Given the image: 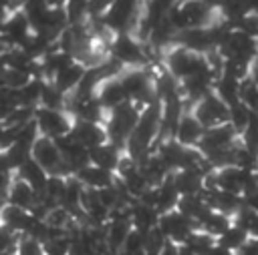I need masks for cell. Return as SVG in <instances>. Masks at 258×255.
<instances>
[{"mask_svg": "<svg viewBox=\"0 0 258 255\" xmlns=\"http://www.w3.org/2000/svg\"><path fill=\"white\" fill-rule=\"evenodd\" d=\"M14 255H44V243L30 235H20L14 247Z\"/></svg>", "mask_w": 258, "mask_h": 255, "instance_id": "d6a6232c", "label": "cell"}, {"mask_svg": "<svg viewBox=\"0 0 258 255\" xmlns=\"http://www.w3.org/2000/svg\"><path fill=\"white\" fill-rule=\"evenodd\" d=\"M250 78L258 84V60H254L252 62V68H250Z\"/></svg>", "mask_w": 258, "mask_h": 255, "instance_id": "b9f144b4", "label": "cell"}, {"mask_svg": "<svg viewBox=\"0 0 258 255\" xmlns=\"http://www.w3.org/2000/svg\"><path fill=\"white\" fill-rule=\"evenodd\" d=\"M67 102H69V94L62 92L58 86H54L50 80H46L44 88H42V94H40V100H38V106L67 110Z\"/></svg>", "mask_w": 258, "mask_h": 255, "instance_id": "83f0119b", "label": "cell"}, {"mask_svg": "<svg viewBox=\"0 0 258 255\" xmlns=\"http://www.w3.org/2000/svg\"><path fill=\"white\" fill-rule=\"evenodd\" d=\"M71 135H73L83 147H87V149H93V147H97V145L107 143V131H105V124H103V122H91V120L75 118V120H73Z\"/></svg>", "mask_w": 258, "mask_h": 255, "instance_id": "4fadbf2b", "label": "cell"}, {"mask_svg": "<svg viewBox=\"0 0 258 255\" xmlns=\"http://www.w3.org/2000/svg\"><path fill=\"white\" fill-rule=\"evenodd\" d=\"M73 120L75 118L69 110H56V108H44V106H36L34 110V122L38 133L50 139H58L71 133Z\"/></svg>", "mask_w": 258, "mask_h": 255, "instance_id": "5b68a950", "label": "cell"}, {"mask_svg": "<svg viewBox=\"0 0 258 255\" xmlns=\"http://www.w3.org/2000/svg\"><path fill=\"white\" fill-rule=\"evenodd\" d=\"M240 100L250 108V110H258V84L246 76L240 82Z\"/></svg>", "mask_w": 258, "mask_h": 255, "instance_id": "836d02e7", "label": "cell"}, {"mask_svg": "<svg viewBox=\"0 0 258 255\" xmlns=\"http://www.w3.org/2000/svg\"><path fill=\"white\" fill-rule=\"evenodd\" d=\"M18 233L10 231L8 227H4L0 223V253H14V247H16V241H18Z\"/></svg>", "mask_w": 258, "mask_h": 255, "instance_id": "e575fe53", "label": "cell"}, {"mask_svg": "<svg viewBox=\"0 0 258 255\" xmlns=\"http://www.w3.org/2000/svg\"><path fill=\"white\" fill-rule=\"evenodd\" d=\"M85 68H87V66H85L83 62L73 60L71 64H67L64 68H60V70L50 78V82H52L54 86H58L62 92L71 94V92L77 88V84H79V80H81Z\"/></svg>", "mask_w": 258, "mask_h": 255, "instance_id": "44dd1931", "label": "cell"}, {"mask_svg": "<svg viewBox=\"0 0 258 255\" xmlns=\"http://www.w3.org/2000/svg\"><path fill=\"white\" fill-rule=\"evenodd\" d=\"M256 60H258V58H256Z\"/></svg>", "mask_w": 258, "mask_h": 255, "instance_id": "f6af8a7d", "label": "cell"}, {"mask_svg": "<svg viewBox=\"0 0 258 255\" xmlns=\"http://www.w3.org/2000/svg\"><path fill=\"white\" fill-rule=\"evenodd\" d=\"M10 179H12V177H10V173H2V171H0V193H6Z\"/></svg>", "mask_w": 258, "mask_h": 255, "instance_id": "74e56055", "label": "cell"}, {"mask_svg": "<svg viewBox=\"0 0 258 255\" xmlns=\"http://www.w3.org/2000/svg\"><path fill=\"white\" fill-rule=\"evenodd\" d=\"M230 225H232V217H230V215L212 209V211L198 223V229H202V231H206V233H210L212 237L218 239Z\"/></svg>", "mask_w": 258, "mask_h": 255, "instance_id": "4316f807", "label": "cell"}, {"mask_svg": "<svg viewBox=\"0 0 258 255\" xmlns=\"http://www.w3.org/2000/svg\"><path fill=\"white\" fill-rule=\"evenodd\" d=\"M244 6L248 14H258V0H244Z\"/></svg>", "mask_w": 258, "mask_h": 255, "instance_id": "f35d334b", "label": "cell"}, {"mask_svg": "<svg viewBox=\"0 0 258 255\" xmlns=\"http://www.w3.org/2000/svg\"><path fill=\"white\" fill-rule=\"evenodd\" d=\"M141 114V108L133 100H125L119 106L111 108L105 118V131H107V141L113 143L115 147L125 151V145L137 124V118Z\"/></svg>", "mask_w": 258, "mask_h": 255, "instance_id": "6da1fadb", "label": "cell"}, {"mask_svg": "<svg viewBox=\"0 0 258 255\" xmlns=\"http://www.w3.org/2000/svg\"><path fill=\"white\" fill-rule=\"evenodd\" d=\"M216 241H218V245H222V247L230 249L232 253H236V251L248 241V233H246L242 227H238L236 223H232Z\"/></svg>", "mask_w": 258, "mask_h": 255, "instance_id": "f1b7e54d", "label": "cell"}, {"mask_svg": "<svg viewBox=\"0 0 258 255\" xmlns=\"http://www.w3.org/2000/svg\"><path fill=\"white\" fill-rule=\"evenodd\" d=\"M202 193L214 211L226 213L230 217H234L236 211L244 205V197L240 193H230V191H222V189H204Z\"/></svg>", "mask_w": 258, "mask_h": 255, "instance_id": "5bb4252c", "label": "cell"}, {"mask_svg": "<svg viewBox=\"0 0 258 255\" xmlns=\"http://www.w3.org/2000/svg\"><path fill=\"white\" fill-rule=\"evenodd\" d=\"M123 155V149L115 147L113 143H103V145H97L93 149H89V161L101 169H107V171H117V165H119V159Z\"/></svg>", "mask_w": 258, "mask_h": 255, "instance_id": "d6986e66", "label": "cell"}, {"mask_svg": "<svg viewBox=\"0 0 258 255\" xmlns=\"http://www.w3.org/2000/svg\"><path fill=\"white\" fill-rule=\"evenodd\" d=\"M123 255H143L145 253V233L131 227V231L125 237V243L121 247Z\"/></svg>", "mask_w": 258, "mask_h": 255, "instance_id": "1f68e13d", "label": "cell"}, {"mask_svg": "<svg viewBox=\"0 0 258 255\" xmlns=\"http://www.w3.org/2000/svg\"><path fill=\"white\" fill-rule=\"evenodd\" d=\"M157 227L167 237V241H171L175 245L185 243V239L198 229V225L189 217H185L181 211H177V209H171L167 213H161L159 215V221H157Z\"/></svg>", "mask_w": 258, "mask_h": 255, "instance_id": "52a82bcc", "label": "cell"}, {"mask_svg": "<svg viewBox=\"0 0 258 255\" xmlns=\"http://www.w3.org/2000/svg\"><path fill=\"white\" fill-rule=\"evenodd\" d=\"M206 255H234L230 249H226V247H222V245H218V241H216V245L206 253Z\"/></svg>", "mask_w": 258, "mask_h": 255, "instance_id": "8d00e7d4", "label": "cell"}, {"mask_svg": "<svg viewBox=\"0 0 258 255\" xmlns=\"http://www.w3.org/2000/svg\"><path fill=\"white\" fill-rule=\"evenodd\" d=\"M6 199L10 205H16V207H22V209H32V205L36 203L38 199V193L20 177H12L10 183H8V189H6Z\"/></svg>", "mask_w": 258, "mask_h": 255, "instance_id": "9a60e30c", "label": "cell"}, {"mask_svg": "<svg viewBox=\"0 0 258 255\" xmlns=\"http://www.w3.org/2000/svg\"><path fill=\"white\" fill-rule=\"evenodd\" d=\"M28 221H30V211L28 209H22V207H16V205H10L6 203L0 211V223L4 227H8L10 231L22 235L28 227Z\"/></svg>", "mask_w": 258, "mask_h": 255, "instance_id": "cb8c5ba5", "label": "cell"}, {"mask_svg": "<svg viewBox=\"0 0 258 255\" xmlns=\"http://www.w3.org/2000/svg\"><path fill=\"white\" fill-rule=\"evenodd\" d=\"M161 54H163L165 70L171 72L177 80H183V78H187V76H191V74H198V72L210 68L206 54L194 52V50L183 48V46H179V44H171V46L165 48Z\"/></svg>", "mask_w": 258, "mask_h": 255, "instance_id": "7a4b0ae2", "label": "cell"}, {"mask_svg": "<svg viewBox=\"0 0 258 255\" xmlns=\"http://www.w3.org/2000/svg\"><path fill=\"white\" fill-rule=\"evenodd\" d=\"M240 82L242 80H236L232 76H226V74H220L216 80H214V92L230 106L234 102L240 100Z\"/></svg>", "mask_w": 258, "mask_h": 255, "instance_id": "484cf974", "label": "cell"}, {"mask_svg": "<svg viewBox=\"0 0 258 255\" xmlns=\"http://www.w3.org/2000/svg\"><path fill=\"white\" fill-rule=\"evenodd\" d=\"M0 48H4V44H2V36H0Z\"/></svg>", "mask_w": 258, "mask_h": 255, "instance_id": "ee69618b", "label": "cell"}, {"mask_svg": "<svg viewBox=\"0 0 258 255\" xmlns=\"http://www.w3.org/2000/svg\"><path fill=\"white\" fill-rule=\"evenodd\" d=\"M30 157L48 175H56L58 169H60V163H62V155H60V151L56 147V141L50 139V137H44V135H38V139L34 141L32 151H30Z\"/></svg>", "mask_w": 258, "mask_h": 255, "instance_id": "8fae6325", "label": "cell"}, {"mask_svg": "<svg viewBox=\"0 0 258 255\" xmlns=\"http://www.w3.org/2000/svg\"><path fill=\"white\" fill-rule=\"evenodd\" d=\"M10 8H6V6H0V30H2V26L6 24V20H8V16H10Z\"/></svg>", "mask_w": 258, "mask_h": 255, "instance_id": "ab89813d", "label": "cell"}, {"mask_svg": "<svg viewBox=\"0 0 258 255\" xmlns=\"http://www.w3.org/2000/svg\"><path fill=\"white\" fill-rule=\"evenodd\" d=\"M218 52L224 58H238V60L254 62L258 58V38H254L238 28H230L226 38L218 46Z\"/></svg>", "mask_w": 258, "mask_h": 255, "instance_id": "277c9868", "label": "cell"}, {"mask_svg": "<svg viewBox=\"0 0 258 255\" xmlns=\"http://www.w3.org/2000/svg\"><path fill=\"white\" fill-rule=\"evenodd\" d=\"M173 44H179V46L189 48L200 54H208L210 50L216 48V40H214L210 26H191V28L177 30Z\"/></svg>", "mask_w": 258, "mask_h": 255, "instance_id": "30bf717a", "label": "cell"}, {"mask_svg": "<svg viewBox=\"0 0 258 255\" xmlns=\"http://www.w3.org/2000/svg\"><path fill=\"white\" fill-rule=\"evenodd\" d=\"M242 197H244V205L258 213V189H254V191H250V193H246Z\"/></svg>", "mask_w": 258, "mask_h": 255, "instance_id": "d590c367", "label": "cell"}, {"mask_svg": "<svg viewBox=\"0 0 258 255\" xmlns=\"http://www.w3.org/2000/svg\"><path fill=\"white\" fill-rule=\"evenodd\" d=\"M175 255H196V253H194L185 243H179L177 249H175Z\"/></svg>", "mask_w": 258, "mask_h": 255, "instance_id": "60d3db41", "label": "cell"}, {"mask_svg": "<svg viewBox=\"0 0 258 255\" xmlns=\"http://www.w3.org/2000/svg\"><path fill=\"white\" fill-rule=\"evenodd\" d=\"M238 141H240V135L234 131V126L230 122H224V124H216V126L206 129L196 147L202 151L204 157H208L216 151H222V149L236 145Z\"/></svg>", "mask_w": 258, "mask_h": 255, "instance_id": "ba28073f", "label": "cell"}, {"mask_svg": "<svg viewBox=\"0 0 258 255\" xmlns=\"http://www.w3.org/2000/svg\"><path fill=\"white\" fill-rule=\"evenodd\" d=\"M189 110L196 114V118L204 124V129L216 126V124H224L228 122V104L212 90L206 96H202L200 100H196Z\"/></svg>", "mask_w": 258, "mask_h": 255, "instance_id": "8992f818", "label": "cell"}, {"mask_svg": "<svg viewBox=\"0 0 258 255\" xmlns=\"http://www.w3.org/2000/svg\"><path fill=\"white\" fill-rule=\"evenodd\" d=\"M16 177H20V179H24L36 193H40L42 189H44V185H46V179H48V173L32 159V157H28L16 171Z\"/></svg>", "mask_w": 258, "mask_h": 255, "instance_id": "d4e9b609", "label": "cell"}, {"mask_svg": "<svg viewBox=\"0 0 258 255\" xmlns=\"http://www.w3.org/2000/svg\"><path fill=\"white\" fill-rule=\"evenodd\" d=\"M177 211H181L185 217H189L196 225L212 211V207L208 205L204 193H196V195H179V201H177Z\"/></svg>", "mask_w": 258, "mask_h": 255, "instance_id": "ffe728a7", "label": "cell"}, {"mask_svg": "<svg viewBox=\"0 0 258 255\" xmlns=\"http://www.w3.org/2000/svg\"><path fill=\"white\" fill-rule=\"evenodd\" d=\"M30 34H32V26H30V20L24 14L22 8L12 10L8 20H6V24L0 30L4 46H22L30 38Z\"/></svg>", "mask_w": 258, "mask_h": 255, "instance_id": "9c48e42d", "label": "cell"}, {"mask_svg": "<svg viewBox=\"0 0 258 255\" xmlns=\"http://www.w3.org/2000/svg\"><path fill=\"white\" fill-rule=\"evenodd\" d=\"M204 131H206V129H204V124L196 118V114H194L189 108H185V110L181 112V116H179L177 124H175L173 139H175L177 143L185 145V147H196V145L200 143V139H202Z\"/></svg>", "mask_w": 258, "mask_h": 255, "instance_id": "7c38bea8", "label": "cell"}, {"mask_svg": "<svg viewBox=\"0 0 258 255\" xmlns=\"http://www.w3.org/2000/svg\"><path fill=\"white\" fill-rule=\"evenodd\" d=\"M44 2H46L48 6H52V8H54V6H64V2H67V0H44Z\"/></svg>", "mask_w": 258, "mask_h": 255, "instance_id": "7bdbcfd3", "label": "cell"}, {"mask_svg": "<svg viewBox=\"0 0 258 255\" xmlns=\"http://www.w3.org/2000/svg\"><path fill=\"white\" fill-rule=\"evenodd\" d=\"M204 177L206 173L198 171V169H179L171 173L173 185L177 189L179 195H196L204 191Z\"/></svg>", "mask_w": 258, "mask_h": 255, "instance_id": "ac0fdd59", "label": "cell"}, {"mask_svg": "<svg viewBox=\"0 0 258 255\" xmlns=\"http://www.w3.org/2000/svg\"><path fill=\"white\" fill-rule=\"evenodd\" d=\"M95 96L101 100V104H103L107 110H111V108L119 106L121 102L129 100V98H127V94H125V90H123V84H121L119 76H113V78H105V80H101V84L97 86Z\"/></svg>", "mask_w": 258, "mask_h": 255, "instance_id": "2e32d148", "label": "cell"}, {"mask_svg": "<svg viewBox=\"0 0 258 255\" xmlns=\"http://www.w3.org/2000/svg\"><path fill=\"white\" fill-rule=\"evenodd\" d=\"M250 114H252V110L242 100H238V102H234V104L228 106V122L234 126V131L238 135L246 129V124L250 120Z\"/></svg>", "mask_w": 258, "mask_h": 255, "instance_id": "f546056e", "label": "cell"}, {"mask_svg": "<svg viewBox=\"0 0 258 255\" xmlns=\"http://www.w3.org/2000/svg\"><path fill=\"white\" fill-rule=\"evenodd\" d=\"M157 221H159V213L153 207H149L137 199L131 203V227L133 229L147 233L149 229H153L157 225Z\"/></svg>", "mask_w": 258, "mask_h": 255, "instance_id": "7402d4cb", "label": "cell"}, {"mask_svg": "<svg viewBox=\"0 0 258 255\" xmlns=\"http://www.w3.org/2000/svg\"><path fill=\"white\" fill-rule=\"evenodd\" d=\"M129 231H131V221H127V219H109L105 223V243H107L111 255L121 251Z\"/></svg>", "mask_w": 258, "mask_h": 255, "instance_id": "603a6c76", "label": "cell"}, {"mask_svg": "<svg viewBox=\"0 0 258 255\" xmlns=\"http://www.w3.org/2000/svg\"><path fill=\"white\" fill-rule=\"evenodd\" d=\"M75 177L87 187V189H103V187H107V185H111V183H115V179H117V175L113 173V171H107V169H101V167H97V165H93V163H89V165H85L83 169H79L77 173H75Z\"/></svg>", "mask_w": 258, "mask_h": 255, "instance_id": "e0dca14e", "label": "cell"}, {"mask_svg": "<svg viewBox=\"0 0 258 255\" xmlns=\"http://www.w3.org/2000/svg\"><path fill=\"white\" fill-rule=\"evenodd\" d=\"M109 56L119 60L123 66H147L149 52L145 42H141L131 32H117L109 40Z\"/></svg>", "mask_w": 258, "mask_h": 255, "instance_id": "3957f363", "label": "cell"}, {"mask_svg": "<svg viewBox=\"0 0 258 255\" xmlns=\"http://www.w3.org/2000/svg\"><path fill=\"white\" fill-rule=\"evenodd\" d=\"M185 245L196 253V255H206L214 245H216V237H212L210 233L202 231V229H196L187 239H185Z\"/></svg>", "mask_w": 258, "mask_h": 255, "instance_id": "4dcf8cb0", "label": "cell"}]
</instances>
